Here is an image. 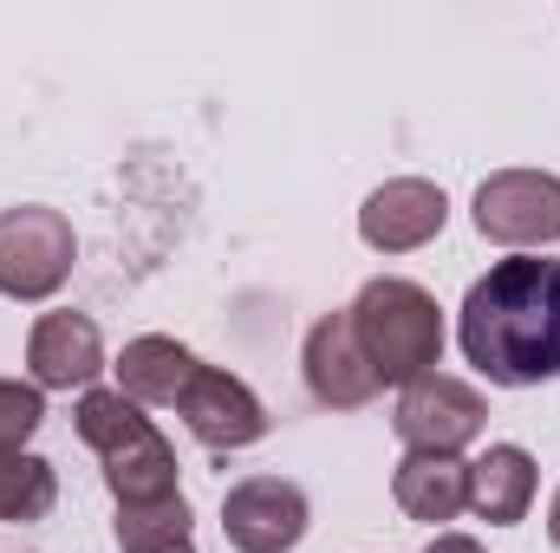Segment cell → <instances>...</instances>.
Returning <instances> with one entry per match:
<instances>
[{
	"label": "cell",
	"mask_w": 560,
	"mask_h": 553,
	"mask_svg": "<svg viewBox=\"0 0 560 553\" xmlns=\"http://www.w3.org/2000/svg\"><path fill=\"white\" fill-rule=\"evenodd\" d=\"M482 423H489L482 391L450 378V372H430L418 385H405L398 391V416H392L398 443L405 449H430V456H463L482 436Z\"/></svg>",
	"instance_id": "8992f818"
},
{
	"label": "cell",
	"mask_w": 560,
	"mask_h": 553,
	"mask_svg": "<svg viewBox=\"0 0 560 553\" xmlns=\"http://www.w3.org/2000/svg\"><path fill=\"white\" fill-rule=\"evenodd\" d=\"M392 502L411 521H456L469 508V462L463 456H430V449H405V462L392 469Z\"/></svg>",
	"instance_id": "5bb4252c"
},
{
	"label": "cell",
	"mask_w": 560,
	"mask_h": 553,
	"mask_svg": "<svg viewBox=\"0 0 560 553\" xmlns=\"http://www.w3.org/2000/svg\"><path fill=\"white\" fill-rule=\"evenodd\" d=\"M300 372H306L313 404H326V411H365L385 391L372 358H365V345H359V332H352V313H319L306 326Z\"/></svg>",
	"instance_id": "ba28073f"
},
{
	"label": "cell",
	"mask_w": 560,
	"mask_h": 553,
	"mask_svg": "<svg viewBox=\"0 0 560 553\" xmlns=\"http://www.w3.org/2000/svg\"><path fill=\"white\" fill-rule=\"evenodd\" d=\"M176 416L189 423V436L202 443V449H248V443H261L268 436V404L235 378V372H222V365H202L196 378H189V391L176 398Z\"/></svg>",
	"instance_id": "30bf717a"
},
{
	"label": "cell",
	"mask_w": 560,
	"mask_h": 553,
	"mask_svg": "<svg viewBox=\"0 0 560 553\" xmlns=\"http://www.w3.org/2000/svg\"><path fill=\"white\" fill-rule=\"evenodd\" d=\"M313 528V502L287 475H248L222 495V541L235 553H293Z\"/></svg>",
	"instance_id": "52a82bcc"
},
{
	"label": "cell",
	"mask_w": 560,
	"mask_h": 553,
	"mask_svg": "<svg viewBox=\"0 0 560 553\" xmlns=\"http://www.w3.org/2000/svg\"><path fill=\"white\" fill-rule=\"evenodd\" d=\"M476 235L515 255L560 242V176L548 169H495L476 189Z\"/></svg>",
	"instance_id": "5b68a950"
},
{
	"label": "cell",
	"mask_w": 560,
	"mask_h": 553,
	"mask_svg": "<svg viewBox=\"0 0 560 553\" xmlns=\"http://www.w3.org/2000/svg\"><path fill=\"white\" fill-rule=\"evenodd\" d=\"M176 553H196V548H176Z\"/></svg>",
	"instance_id": "ffe728a7"
},
{
	"label": "cell",
	"mask_w": 560,
	"mask_h": 553,
	"mask_svg": "<svg viewBox=\"0 0 560 553\" xmlns=\"http://www.w3.org/2000/svg\"><path fill=\"white\" fill-rule=\"evenodd\" d=\"M39 423H46V391L20 385V378H0V456H26Z\"/></svg>",
	"instance_id": "e0dca14e"
},
{
	"label": "cell",
	"mask_w": 560,
	"mask_h": 553,
	"mask_svg": "<svg viewBox=\"0 0 560 553\" xmlns=\"http://www.w3.org/2000/svg\"><path fill=\"white\" fill-rule=\"evenodd\" d=\"M59 502V469L46 456H0V528L46 521Z\"/></svg>",
	"instance_id": "2e32d148"
},
{
	"label": "cell",
	"mask_w": 560,
	"mask_h": 553,
	"mask_svg": "<svg viewBox=\"0 0 560 553\" xmlns=\"http://www.w3.org/2000/svg\"><path fill=\"white\" fill-rule=\"evenodd\" d=\"M72 430L85 449H98L105 462V489L118 508H138V502H163V495H183L176 489V449L170 436L143 416V404H131L118 385H92L79 391V411H72Z\"/></svg>",
	"instance_id": "7a4b0ae2"
},
{
	"label": "cell",
	"mask_w": 560,
	"mask_h": 553,
	"mask_svg": "<svg viewBox=\"0 0 560 553\" xmlns=\"http://www.w3.org/2000/svg\"><path fill=\"white\" fill-rule=\"evenodd\" d=\"M26 372L39 391H92L105 372V339L85 313H39L26 332Z\"/></svg>",
	"instance_id": "8fae6325"
},
{
	"label": "cell",
	"mask_w": 560,
	"mask_h": 553,
	"mask_svg": "<svg viewBox=\"0 0 560 553\" xmlns=\"http://www.w3.org/2000/svg\"><path fill=\"white\" fill-rule=\"evenodd\" d=\"M112 372H118V391H125L131 404H143V411L156 404V411H163V404H176V398L189 391V378L202 372V358H196L183 339H170V332H143V339H131V345L118 352Z\"/></svg>",
	"instance_id": "4fadbf2b"
},
{
	"label": "cell",
	"mask_w": 560,
	"mask_h": 553,
	"mask_svg": "<svg viewBox=\"0 0 560 553\" xmlns=\"http://www.w3.org/2000/svg\"><path fill=\"white\" fill-rule=\"evenodd\" d=\"M189 528H196V515H189L183 495L118 508V521H112V534H118L125 553H176V548H189Z\"/></svg>",
	"instance_id": "9a60e30c"
},
{
	"label": "cell",
	"mask_w": 560,
	"mask_h": 553,
	"mask_svg": "<svg viewBox=\"0 0 560 553\" xmlns=\"http://www.w3.org/2000/svg\"><path fill=\"white\" fill-rule=\"evenodd\" d=\"M423 553H489V548H482L476 534H436V541H430Z\"/></svg>",
	"instance_id": "ac0fdd59"
},
{
	"label": "cell",
	"mask_w": 560,
	"mask_h": 553,
	"mask_svg": "<svg viewBox=\"0 0 560 553\" xmlns=\"http://www.w3.org/2000/svg\"><path fill=\"white\" fill-rule=\"evenodd\" d=\"M450 222V196L430 176H392L365 196L359 209V242L372 255H418L423 242H436Z\"/></svg>",
	"instance_id": "9c48e42d"
},
{
	"label": "cell",
	"mask_w": 560,
	"mask_h": 553,
	"mask_svg": "<svg viewBox=\"0 0 560 553\" xmlns=\"http://www.w3.org/2000/svg\"><path fill=\"white\" fill-rule=\"evenodd\" d=\"M548 541L560 548V489H555V502H548Z\"/></svg>",
	"instance_id": "d6986e66"
},
{
	"label": "cell",
	"mask_w": 560,
	"mask_h": 553,
	"mask_svg": "<svg viewBox=\"0 0 560 553\" xmlns=\"http://www.w3.org/2000/svg\"><path fill=\"white\" fill-rule=\"evenodd\" d=\"M535 489H541V475H535V456H528L522 443H489V449L469 462V508H476L489 528L528 521Z\"/></svg>",
	"instance_id": "7c38bea8"
},
{
	"label": "cell",
	"mask_w": 560,
	"mask_h": 553,
	"mask_svg": "<svg viewBox=\"0 0 560 553\" xmlns=\"http://www.w3.org/2000/svg\"><path fill=\"white\" fill-rule=\"evenodd\" d=\"M346 313H352V332H359L378 385L405 391V385H418V378H430L443 365V306L418 280H405V274L365 280Z\"/></svg>",
	"instance_id": "3957f363"
},
{
	"label": "cell",
	"mask_w": 560,
	"mask_h": 553,
	"mask_svg": "<svg viewBox=\"0 0 560 553\" xmlns=\"http://www.w3.org/2000/svg\"><path fill=\"white\" fill-rule=\"evenodd\" d=\"M79 261V235L59 209L20 202L0 209V293L7 299H52Z\"/></svg>",
	"instance_id": "277c9868"
},
{
	"label": "cell",
	"mask_w": 560,
	"mask_h": 553,
	"mask_svg": "<svg viewBox=\"0 0 560 553\" xmlns=\"http://www.w3.org/2000/svg\"><path fill=\"white\" fill-rule=\"evenodd\" d=\"M456 345L502 391H535L560 378V261L548 255L495 261L463 293Z\"/></svg>",
	"instance_id": "6da1fadb"
}]
</instances>
